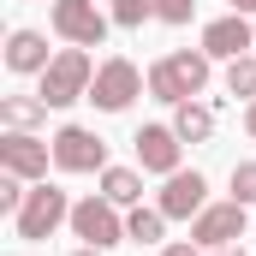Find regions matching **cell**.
<instances>
[{
	"label": "cell",
	"instance_id": "cell-22",
	"mask_svg": "<svg viewBox=\"0 0 256 256\" xmlns=\"http://www.w3.org/2000/svg\"><path fill=\"white\" fill-rule=\"evenodd\" d=\"M161 256H202V244L196 238H179V244H161Z\"/></svg>",
	"mask_w": 256,
	"mask_h": 256
},
{
	"label": "cell",
	"instance_id": "cell-2",
	"mask_svg": "<svg viewBox=\"0 0 256 256\" xmlns=\"http://www.w3.org/2000/svg\"><path fill=\"white\" fill-rule=\"evenodd\" d=\"M90 84H96L90 48H72V42H66L60 54L48 60V72L36 78V96H42L48 108H72V102H90Z\"/></svg>",
	"mask_w": 256,
	"mask_h": 256
},
{
	"label": "cell",
	"instance_id": "cell-17",
	"mask_svg": "<svg viewBox=\"0 0 256 256\" xmlns=\"http://www.w3.org/2000/svg\"><path fill=\"white\" fill-rule=\"evenodd\" d=\"M126 238H131V244H155V250H161V244H167V214L137 202V208L126 214Z\"/></svg>",
	"mask_w": 256,
	"mask_h": 256
},
{
	"label": "cell",
	"instance_id": "cell-14",
	"mask_svg": "<svg viewBox=\"0 0 256 256\" xmlns=\"http://www.w3.org/2000/svg\"><path fill=\"white\" fill-rule=\"evenodd\" d=\"M214 114H220L214 102H179L167 126L179 131V143H208V137H214Z\"/></svg>",
	"mask_w": 256,
	"mask_h": 256
},
{
	"label": "cell",
	"instance_id": "cell-12",
	"mask_svg": "<svg viewBox=\"0 0 256 256\" xmlns=\"http://www.w3.org/2000/svg\"><path fill=\"white\" fill-rule=\"evenodd\" d=\"M131 149H137V167H143V173H161V179L179 173V155H185V143H179L173 126H137Z\"/></svg>",
	"mask_w": 256,
	"mask_h": 256
},
{
	"label": "cell",
	"instance_id": "cell-21",
	"mask_svg": "<svg viewBox=\"0 0 256 256\" xmlns=\"http://www.w3.org/2000/svg\"><path fill=\"white\" fill-rule=\"evenodd\" d=\"M191 12H196V0H155V18L161 24H191Z\"/></svg>",
	"mask_w": 256,
	"mask_h": 256
},
{
	"label": "cell",
	"instance_id": "cell-9",
	"mask_svg": "<svg viewBox=\"0 0 256 256\" xmlns=\"http://www.w3.org/2000/svg\"><path fill=\"white\" fill-rule=\"evenodd\" d=\"M244 226H250V208L226 196V202H208V208L191 220V238L202 244V250H220V244H238Z\"/></svg>",
	"mask_w": 256,
	"mask_h": 256
},
{
	"label": "cell",
	"instance_id": "cell-3",
	"mask_svg": "<svg viewBox=\"0 0 256 256\" xmlns=\"http://www.w3.org/2000/svg\"><path fill=\"white\" fill-rule=\"evenodd\" d=\"M60 226H72V202H66L60 185H30V196H24V208L12 214V232L24 238V244H42V238H54Z\"/></svg>",
	"mask_w": 256,
	"mask_h": 256
},
{
	"label": "cell",
	"instance_id": "cell-4",
	"mask_svg": "<svg viewBox=\"0 0 256 256\" xmlns=\"http://www.w3.org/2000/svg\"><path fill=\"white\" fill-rule=\"evenodd\" d=\"M48 24H54V36L72 42V48H102L108 30H114V12H102L96 0H54L48 6Z\"/></svg>",
	"mask_w": 256,
	"mask_h": 256
},
{
	"label": "cell",
	"instance_id": "cell-5",
	"mask_svg": "<svg viewBox=\"0 0 256 256\" xmlns=\"http://www.w3.org/2000/svg\"><path fill=\"white\" fill-rule=\"evenodd\" d=\"M149 90V72H137L126 54H114V60L96 66V84H90V102L102 108V114H126L131 102Z\"/></svg>",
	"mask_w": 256,
	"mask_h": 256
},
{
	"label": "cell",
	"instance_id": "cell-19",
	"mask_svg": "<svg viewBox=\"0 0 256 256\" xmlns=\"http://www.w3.org/2000/svg\"><path fill=\"white\" fill-rule=\"evenodd\" d=\"M155 18V0H114V24L120 30H143Z\"/></svg>",
	"mask_w": 256,
	"mask_h": 256
},
{
	"label": "cell",
	"instance_id": "cell-16",
	"mask_svg": "<svg viewBox=\"0 0 256 256\" xmlns=\"http://www.w3.org/2000/svg\"><path fill=\"white\" fill-rule=\"evenodd\" d=\"M96 179H102V196L120 202V208H137V202H143V173H137V167H108V173H96Z\"/></svg>",
	"mask_w": 256,
	"mask_h": 256
},
{
	"label": "cell",
	"instance_id": "cell-20",
	"mask_svg": "<svg viewBox=\"0 0 256 256\" xmlns=\"http://www.w3.org/2000/svg\"><path fill=\"white\" fill-rule=\"evenodd\" d=\"M226 185H232V202H244V208H256V161H238Z\"/></svg>",
	"mask_w": 256,
	"mask_h": 256
},
{
	"label": "cell",
	"instance_id": "cell-11",
	"mask_svg": "<svg viewBox=\"0 0 256 256\" xmlns=\"http://www.w3.org/2000/svg\"><path fill=\"white\" fill-rule=\"evenodd\" d=\"M202 54H208V60H238V54H256V18L226 12V18L202 24Z\"/></svg>",
	"mask_w": 256,
	"mask_h": 256
},
{
	"label": "cell",
	"instance_id": "cell-7",
	"mask_svg": "<svg viewBox=\"0 0 256 256\" xmlns=\"http://www.w3.org/2000/svg\"><path fill=\"white\" fill-rule=\"evenodd\" d=\"M54 167L60 173H108L114 161H108V137H96L90 126H60L54 137Z\"/></svg>",
	"mask_w": 256,
	"mask_h": 256
},
{
	"label": "cell",
	"instance_id": "cell-25",
	"mask_svg": "<svg viewBox=\"0 0 256 256\" xmlns=\"http://www.w3.org/2000/svg\"><path fill=\"white\" fill-rule=\"evenodd\" d=\"M232 12H244V18H256V0H232Z\"/></svg>",
	"mask_w": 256,
	"mask_h": 256
},
{
	"label": "cell",
	"instance_id": "cell-23",
	"mask_svg": "<svg viewBox=\"0 0 256 256\" xmlns=\"http://www.w3.org/2000/svg\"><path fill=\"white\" fill-rule=\"evenodd\" d=\"M202 256H250L244 244H220V250H202Z\"/></svg>",
	"mask_w": 256,
	"mask_h": 256
},
{
	"label": "cell",
	"instance_id": "cell-1",
	"mask_svg": "<svg viewBox=\"0 0 256 256\" xmlns=\"http://www.w3.org/2000/svg\"><path fill=\"white\" fill-rule=\"evenodd\" d=\"M208 54L202 48H173V54H161V60L149 66V96L155 102H167V108H179V102H196L202 90H208Z\"/></svg>",
	"mask_w": 256,
	"mask_h": 256
},
{
	"label": "cell",
	"instance_id": "cell-26",
	"mask_svg": "<svg viewBox=\"0 0 256 256\" xmlns=\"http://www.w3.org/2000/svg\"><path fill=\"white\" fill-rule=\"evenodd\" d=\"M72 256H108V250H96V244H84V250H72Z\"/></svg>",
	"mask_w": 256,
	"mask_h": 256
},
{
	"label": "cell",
	"instance_id": "cell-18",
	"mask_svg": "<svg viewBox=\"0 0 256 256\" xmlns=\"http://www.w3.org/2000/svg\"><path fill=\"white\" fill-rule=\"evenodd\" d=\"M226 96H238V102H256V54H238V60H226Z\"/></svg>",
	"mask_w": 256,
	"mask_h": 256
},
{
	"label": "cell",
	"instance_id": "cell-24",
	"mask_svg": "<svg viewBox=\"0 0 256 256\" xmlns=\"http://www.w3.org/2000/svg\"><path fill=\"white\" fill-rule=\"evenodd\" d=\"M244 131L256 137V102H244Z\"/></svg>",
	"mask_w": 256,
	"mask_h": 256
},
{
	"label": "cell",
	"instance_id": "cell-15",
	"mask_svg": "<svg viewBox=\"0 0 256 256\" xmlns=\"http://www.w3.org/2000/svg\"><path fill=\"white\" fill-rule=\"evenodd\" d=\"M0 126L6 131H42L48 126V102L42 96H0Z\"/></svg>",
	"mask_w": 256,
	"mask_h": 256
},
{
	"label": "cell",
	"instance_id": "cell-8",
	"mask_svg": "<svg viewBox=\"0 0 256 256\" xmlns=\"http://www.w3.org/2000/svg\"><path fill=\"white\" fill-rule=\"evenodd\" d=\"M54 167V143H42L36 131H0V173H18L30 185H42Z\"/></svg>",
	"mask_w": 256,
	"mask_h": 256
},
{
	"label": "cell",
	"instance_id": "cell-10",
	"mask_svg": "<svg viewBox=\"0 0 256 256\" xmlns=\"http://www.w3.org/2000/svg\"><path fill=\"white\" fill-rule=\"evenodd\" d=\"M155 208H161L167 220H196V214L208 208V179H202L196 167H191V173H185V167L167 173V179H161V196H155Z\"/></svg>",
	"mask_w": 256,
	"mask_h": 256
},
{
	"label": "cell",
	"instance_id": "cell-6",
	"mask_svg": "<svg viewBox=\"0 0 256 256\" xmlns=\"http://www.w3.org/2000/svg\"><path fill=\"white\" fill-rule=\"evenodd\" d=\"M72 238H84V244H96V250L126 244V214H120V202H108V196L72 202Z\"/></svg>",
	"mask_w": 256,
	"mask_h": 256
},
{
	"label": "cell",
	"instance_id": "cell-13",
	"mask_svg": "<svg viewBox=\"0 0 256 256\" xmlns=\"http://www.w3.org/2000/svg\"><path fill=\"white\" fill-rule=\"evenodd\" d=\"M48 36L42 30H12L6 36V72H18V78H42L48 72Z\"/></svg>",
	"mask_w": 256,
	"mask_h": 256
}]
</instances>
